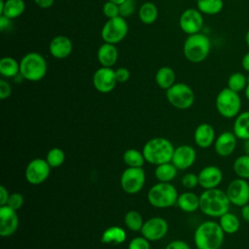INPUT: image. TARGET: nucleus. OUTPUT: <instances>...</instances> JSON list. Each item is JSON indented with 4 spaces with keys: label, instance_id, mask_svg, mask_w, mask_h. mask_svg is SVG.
<instances>
[{
    "label": "nucleus",
    "instance_id": "f257e3e1",
    "mask_svg": "<svg viewBox=\"0 0 249 249\" xmlns=\"http://www.w3.org/2000/svg\"><path fill=\"white\" fill-rule=\"evenodd\" d=\"M231 204L226 191L218 188L205 190L199 196V209L209 217L220 218L230 211Z\"/></svg>",
    "mask_w": 249,
    "mask_h": 249
},
{
    "label": "nucleus",
    "instance_id": "f03ea898",
    "mask_svg": "<svg viewBox=\"0 0 249 249\" xmlns=\"http://www.w3.org/2000/svg\"><path fill=\"white\" fill-rule=\"evenodd\" d=\"M225 232L219 223L205 221L197 226L194 233V241L197 249H220Z\"/></svg>",
    "mask_w": 249,
    "mask_h": 249
},
{
    "label": "nucleus",
    "instance_id": "7ed1b4c3",
    "mask_svg": "<svg viewBox=\"0 0 249 249\" xmlns=\"http://www.w3.org/2000/svg\"><path fill=\"white\" fill-rule=\"evenodd\" d=\"M174 149L175 148L168 139L155 137L145 143L142 153L146 161L151 164L159 165L171 161Z\"/></svg>",
    "mask_w": 249,
    "mask_h": 249
},
{
    "label": "nucleus",
    "instance_id": "20e7f679",
    "mask_svg": "<svg viewBox=\"0 0 249 249\" xmlns=\"http://www.w3.org/2000/svg\"><path fill=\"white\" fill-rule=\"evenodd\" d=\"M48 70L45 57L36 52L27 53L19 61V75L30 82H38L42 80Z\"/></svg>",
    "mask_w": 249,
    "mask_h": 249
},
{
    "label": "nucleus",
    "instance_id": "39448f33",
    "mask_svg": "<svg viewBox=\"0 0 249 249\" xmlns=\"http://www.w3.org/2000/svg\"><path fill=\"white\" fill-rule=\"evenodd\" d=\"M211 50L210 39L202 33L189 35L183 45L184 56L193 63L203 61Z\"/></svg>",
    "mask_w": 249,
    "mask_h": 249
},
{
    "label": "nucleus",
    "instance_id": "423d86ee",
    "mask_svg": "<svg viewBox=\"0 0 249 249\" xmlns=\"http://www.w3.org/2000/svg\"><path fill=\"white\" fill-rule=\"evenodd\" d=\"M178 192L169 182L155 184L148 191V201L156 208H168L177 202Z\"/></svg>",
    "mask_w": 249,
    "mask_h": 249
},
{
    "label": "nucleus",
    "instance_id": "0eeeda50",
    "mask_svg": "<svg viewBox=\"0 0 249 249\" xmlns=\"http://www.w3.org/2000/svg\"><path fill=\"white\" fill-rule=\"evenodd\" d=\"M215 105L218 113L222 117L232 119L240 113L241 98L238 92L233 91L227 87L218 92Z\"/></svg>",
    "mask_w": 249,
    "mask_h": 249
},
{
    "label": "nucleus",
    "instance_id": "6e6552de",
    "mask_svg": "<svg viewBox=\"0 0 249 249\" xmlns=\"http://www.w3.org/2000/svg\"><path fill=\"white\" fill-rule=\"evenodd\" d=\"M166 98L173 107L185 110L193 106L195 102V92L187 84L176 83L166 89Z\"/></svg>",
    "mask_w": 249,
    "mask_h": 249
},
{
    "label": "nucleus",
    "instance_id": "1a4fd4ad",
    "mask_svg": "<svg viewBox=\"0 0 249 249\" xmlns=\"http://www.w3.org/2000/svg\"><path fill=\"white\" fill-rule=\"evenodd\" d=\"M128 32V25L124 18L119 16L107 19L101 29V38L105 43L116 45L122 42Z\"/></svg>",
    "mask_w": 249,
    "mask_h": 249
},
{
    "label": "nucleus",
    "instance_id": "9d476101",
    "mask_svg": "<svg viewBox=\"0 0 249 249\" xmlns=\"http://www.w3.org/2000/svg\"><path fill=\"white\" fill-rule=\"evenodd\" d=\"M145 180V171L142 167H127L123 171L120 183L124 193L135 195L142 190Z\"/></svg>",
    "mask_w": 249,
    "mask_h": 249
},
{
    "label": "nucleus",
    "instance_id": "9b49d317",
    "mask_svg": "<svg viewBox=\"0 0 249 249\" xmlns=\"http://www.w3.org/2000/svg\"><path fill=\"white\" fill-rule=\"evenodd\" d=\"M226 194L231 204L242 207L249 203V183L246 179L237 177L228 185Z\"/></svg>",
    "mask_w": 249,
    "mask_h": 249
},
{
    "label": "nucleus",
    "instance_id": "f8f14e48",
    "mask_svg": "<svg viewBox=\"0 0 249 249\" xmlns=\"http://www.w3.org/2000/svg\"><path fill=\"white\" fill-rule=\"evenodd\" d=\"M51 166L44 159H34L25 168L26 181L31 185H39L47 180L51 172Z\"/></svg>",
    "mask_w": 249,
    "mask_h": 249
},
{
    "label": "nucleus",
    "instance_id": "ddd939ff",
    "mask_svg": "<svg viewBox=\"0 0 249 249\" xmlns=\"http://www.w3.org/2000/svg\"><path fill=\"white\" fill-rule=\"evenodd\" d=\"M179 26L188 35L199 33L203 26L202 14L197 9L190 8L185 10L180 16Z\"/></svg>",
    "mask_w": 249,
    "mask_h": 249
},
{
    "label": "nucleus",
    "instance_id": "4468645a",
    "mask_svg": "<svg viewBox=\"0 0 249 249\" xmlns=\"http://www.w3.org/2000/svg\"><path fill=\"white\" fill-rule=\"evenodd\" d=\"M118 81L116 78L115 70L111 67H103L98 68L92 77V84L95 89L101 93H108L112 91Z\"/></svg>",
    "mask_w": 249,
    "mask_h": 249
},
{
    "label": "nucleus",
    "instance_id": "2eb2a0df",
    "mask_svg": "<svg viewBox=\"0 0 249 249\" xmlns=\"http://www.w3.org/2000/svg\"><path fill=\"white\" fill-rule=\"evenodd\" d=\"M140 231L149 241H158L167 233L168 224L161 217H153L144 222Z\"/></svg>",
    "mask_w": 249,
    "mask_h": 249
},
{
    "label": "nucleus",
    "instance_id": "dca6fc26",
    "mask_svg": "<svg viewBox=\"0 0 249 249\" xmlns=\"http://www.w3.org/2000/svg\"><path fill=\"white\" fill-rule=\"evenodd\" d=\"M18 227L17 211L8 205L0 206V235L3 237L14 234Z\"/></svg>",
    "mask_w": 249,
    "mask_h": 249
},
{
    "label": "nucleus",
    "instance_id": "f3484780",
    "mask_svg": "<svg viewBox=\"0 0 249 249\" xmlns=\"http://www.w3.org/2000/svg\"><path fill=\"white\" fill-rule=\"evenodd\" d=\"M196 159V150L190 145H181L174 149L171 162L178 170H186L191 167Z\"/></svg>",
    "mask_w": 249,
    "mask_h": 249
},
{
    "label": "nucleus",
    "instance_id": "a211bd4d",
    "mask_svg": "<svg viewBox=\"0 0 249 249\" xmlns=\"http://www.w3.org/2000/svg\"><path fill=\"white\" fill-rule=\"evenodd\" d=\"M198 176V185L204 190L215 189L223 181V172L217 165H207L203 167Z\"/></svg>",
    "mask_w": 249,
    "mask_h": 249
},
{
    "label": "nucleus",
    "instance_id": "6ab92c4d",
    "mask_svg": "<svg viewBox=\"0 0 249 249\" xmlns=\"http://www.w3.org/2000/svg\"><path fill=\"white\" fill-rule=\"evenodd\" d=\"M236 143L237 137L233 132L223 131L216 137L214 142V149L216 154L220 157H229L234 152Z\"/></svg>",
    "mask_w": 249,
    "mask_h": 249
},
{
    "label": "nucleus",
    "instance_id": "aec40b11",
    "mask_svg": "<svg viewBox=\"0 0 249 249\" xmlns=\"http://www.w3.org/2000/svg\"><path fill=\"white\" fill-rule=\"evenodd\" d=\"M73 50L72 41L64 35H58L53 37L49 45V52L51 55L57 59H63L68 57Z\"/></svg>",
    "mask_w": 249,
    "mask_h": 249
},
{
    "label": "nucleus",
    "instance_id": "412c9836",
    "mask_svg": "<svg viewBox=\"0 0 249 249\" xmlns=\"http://www.w3.org/2000/svg\"><path fill=\"white\" fill-rule=\"evenodd\" d=\"M216 139L215 130L209 124L203 123L196 126L194 132V140L196 144L202 149L209 148Z\"/></svg>",
    "mask_w": 249,
    "mask_h": 249
},
{
    "label": "nucleus",
    "instance_id": "4be33fe9",
    "mask_svg": "<svg viewBox=\"0 0 249 249\" xmlns=\"http://www.w3.org/2000/svg\"><path fill=\"white\" fill-rule=\"evenodd\" d=\"M119 57V52L115 45L105 43L97 50V60L103 67H112L116 64Z\"/></svg>",
    "mask_w": 249,
    "mask_h": 249
},
{
    "label": "nucleus",
    "instance_id": "5701e85b",
    "mask_svg": "<svg viewBox=\"0 0 249 249\" xmlns=\"http://www.w3.org/2000/svg\"><path fill=\"white\" fill-rule=\"evenodd\" d=\"M25 10L23 0H0V15L14 19L20 17Z\"/></svg>",
    "mask_w": 249,
    "mask_h": 249
},
{
    "label": "nucleus",
    "instance_id": "b1692460",
    "mask_svg": "<svg viewBox=\"0 0 249 249\" xmlns=\"http://www.w3.org/2000/svg\"><path fill=\"white\" fill-rule=\"evenodd\" d=\"M232 132L237 139L247 140L249 139V111L240 112L233 121Z\"/></svg>",
    "mask_w": 249,
    "mask_h": 249
},
{
    "label": "nucleus",
    "instance_id": "393cba45",
    "mask_svg": "<svg viewBox=\"0 0 249 249\" xmlns=\"http://www.w3.org/2000/svg\"><path fill=\"white\" fill-rule=\"evenodd\" d=\"M176 204L182 211L192 213L199 208V196L193 192H185L178 196Z\"/></svg>",
    "mask_w": 249,
    "mask_h": 249
},
{
    "label": "nucleus",
    "instance_id": "a878e982",
    "mask_svg": "<svg viewBox=\"0 0 249 249\" xmlns=\"http://www.w3.org/2000/svg\"><path fill=\"white\" fill-rule=\"evenodd\" d=\"M126 238L124 230L118 226H112L107 228L101 234V242L105 244L119 245L123 243Z\"/></svg>",
    "mask_w": 249,
    "mask_h": 249
},
{
    "label": "nucleus",
    "instance_id": "bb28decb",
    "mask_svg": "<svg viewBox=\"0 0 249 249\" xmlns=\"http://www.w3.org/2000/svg\"><path fill=\"white\" fill-rule=\"evenodd\" d=\"M175 72L169 66L160 67L155 76V81L157 85L162 89H168L171 86L175 84Z\"/></svg>",
    "mask_w": 249,
    "mask_h": 249
},
{
    "label": "nucleus",
    "instance_id": "cd10ccee",
    "mask_svg": "<svg viewBox=\"0 0 249 249\" xmlns=\"http://www.w3.org/2000/svg\"><path fill=\"white\" fill-rule=\"evenodd\" d=\"M218 223L221 226L224 232L228 234H233L237 232L240 228V222L238 217L235 214L231 213L230 211L222 215L219 218Z\"/></svg>",
    "mask_w": 249,
    "mask_h": 249
},
{
    "label": "nucleus",
    "instance_id": "c85d7f7f",
    "mask_svg": "<svg viewBox=\"0 0 249 249\" xmlns=\"http://www.w3.org/2000/svg\"><path fill=\"white\" fill-rule=\"evenodd\" d=\"M177 168L171 162H165L159 165H156L155 176L160 182H170L177 175Z\"/></svg>",
    "mask_w": 249,
    "mask_h": 249
},
{
    "label": "nucleus",
    "instance_id": "c756f323",
    "mask_svg": "<svg viewBox=\"0 0 249 249\" xmlns=\"http://www.w3.org/2000/svg\"><path fill=\"white\" fill-rule=\"evenodd\" d=\"M0 74L6 78H13L19 74V62L14 57L4 56L0 59Z\"/></svg>",
    "mask_w": 249,
    "mask_h": 249
},
{
    "label": "nucleus",
    "instance_id": "7c9ffc66",
    "mask_svg": "<svg viewBox=\"0 0 249 249\" xmlns=\"http://www.w3.org/2000/svg\"><path fill=\"white\" fill-rule=\"evenodd\" d=\"M158 8L152 2H145L139 9L138 17L144 24H152L158 18Z\"/></svg>",
    "mask_w": 249,
    "mask_h": 249
},
{
    "label": "nucleus",
    "instance_id": "2f4dec72",
    "mask_svg": "<svg viewBox=\"0 0 249 249\" xmlns=\"http://www.w3.org/2000/svg\"><path fill=\"white\" fill-rule=\"evenodd\" d=\"M224 7L223 0H197L196 8L201 14L205 15H217Z\"/></svg>",
    "mask_w": 249,
    "mask_h": 249
},
{
    "label": "nucleus",
    "instance_id": "473e14b6",
    "mask_svg": "<svg viewBox=\"0 0 249 249\" xmlns=\"http://www.w3.org/2000/svg\"><path fill=\"white\" fill-rule=\"evenodd\" d=\"M123 160L128 167H142L145 158L142 152L136 149H127L123 155Z\"/></svg>",
    "mask_w": 249,
    "mask_h": 249
},
{
    "label": "nucleus",
    "instance_id": "72a5a7b5",
    "mask_svg": "<svg viewBox=\"0 0 249 249\" xmlns=\"http://www.w3.org/2000/svg\"><path fill=\"white\" fill-rule=\"evenodd\" d=\"M232 169L235 175L242 179H249V155H241L237 157L233 163Z\"/></svg>",
    "mask_w": 249,
    "mask_h": 249
},
{
    "label": "nucleus",
    "instance_id": "f704fd0d",
    "mask_svg": "<svg viewBox=\"0 0 249 249\" xmlns=\"http://www.w3.org/2000/svg\"><path fill=\"white\" fill-rule=\"evenodd\" d=\"M227 84H228V88L231 89V90L240 92L245 89L248 84V80L243 73L234 72L229 76Z\"/></svg>",
    "mask_w": 249,
    "mask_h": 249
},
{
    "label": "nucleus",
    "instance_id": "c9c22d12",
    "mask_svg": "<svg viewBox=\"0 0 249 249\" xmlns=\"http://www.w3.org/2000/svg\"><path fill=\"white\" fill-rule=\"evenodd\" d=\"M124 224L126 228L132 231H139L144 224L141 214L136 210H129L124 216Z\"/></svg>",
    "mask_w": 249,
    "mask_h": 249
},
{
    "label": "nucleus",
    "instance_id": "e433bc0d",
    "mask_svg": "<svg viewBox=\"0 0 249 249\" xmlns=\"http://www.w3.org/2000/svg\"><path fill=\"white\" fill-rule=\"evenodd\" d=\"M65 160V154L63 152V150H61L60 148H53L51 149L48 154H47V158L46 160L48 161V163L50 164L51 167H59Z\"/></svg>",
    "mask_w": 249,
    "mask_h": 249
},
{
    "label": "nucleus",
    "instance_id": "4c0bfd02",
    "mask_svg": "<svg viewBox=\"0 0 249 249\" xmlns=\"http://www.w3.org/2000/svg\"><path fill=\"white\" fill-rule=\"evenodd\" d=\"M135 8H136L135 0H124L122 4L119 5L120 16L124 18H128L133 14Z\"/></svg>",
    "mask_w": 249,
    "mask_h": 249
},
{
    "label": "nucleus",
    "instance_id": "58836bf2",
    "mask_svg": "<svg viewBox=\"0 0 249 249\" xmlns=\"http://www.w3.org/2000/svg\"><path fill=\"white\" fill-rule=\"evenodd\" d=\"M103 14L104 16L109 19V18H113L116 17L120 16V9H119V5L111 2V1H107L104 3L103 8H102Z\"/></svg>",
    "mask_w": 249,
    "mask_h": 249
},
{
    "label": "nucleus",
    "instance_id": "ea45409f",
    "mask_svg": "<svg viewBox=\"0 0 249 249\" xmlns=\"http://www.w3.org/2000/svg\"><path fill=\"white\" fill-rule=\"evenodd\" d=\"M23 196L19 193H13L10 195L8 202L6 205H8L9 207H11L14 210H18L21 208V206L23 205Z\"/></svg>",
    "mask_w": 249,
    "mask_h": 249
},
{
    "label": "nucleus",
    "instance_id": "a19ab883",
    "mask_svg": "<svg viewBox=\"0 0 249 249\" xmlns=\"http://www.w3.org/2000/svg\"><path fill=\"white\" fill-rule=\"evenodd\" d=\"M127 249H150V241L144 236H137L130 240Z\"/></svg>",
    "mask_w": 249,
    "mask_h": 249
},
{
    "label": "nucleus",
    "instance_id": "79ce46f5",
    "mask_svg": "<svg viewBox=\"0 0 249 249\" xmlns=\"http://www.w3.org/2000/svg\"><path fill=\"white\" fill-rule=\"evenodd\" d=\"M182 185L186 189H194L198 185V176L195 173H187L182 177Z\"/></svg>",
    "mask_w": 249,
    "mask_h": 249
},
{
    "label": "nucleus",
    "instance_id": "37998d69",
    "mask_svg": "<svg viewBox=\"0 0 249 249\" xmlns=\"http://www.w3.org/2000/svg\"><path fill=\"white\" fill-rule=\"evenodd\" d=\"M116 78L119 83H125L130 78V72L125 67H119L115 70Z\"/></svg>",
    "mask_w": 249,
    "mask_h": 249
},
{
    "label": "nucleus",
    "instance_id": "c03bdc74",
    "mask_svg": "<svg viewBox=\"0 0 249 249\" xmlns=\"http://www.w3.org/2000/svg\"><path fill=\"white\" fill-rule=\"evenodd\" d=\"M12 93L11 85L4 79L0 80V98L2 100L8 98Z\"/></svg>",
    "mask_w": 249,
    "mask_h": 249
},
{
    "label": "nucleus",
    "instance_id": "a18cd8bd",
    "mask_svg": "<svg viewBox=\"0 0 249 249\" xmlns=\"http://www.w3.org/2000/svg\"><path fill=\"white\" fill-rule=\"evenodd\" d=\"M164 249H191L189 244L187 242H185L184 240H173L171 242H169Z\"/></svg>",
    "mask_w": 249,
    "mask_h": 249
},
{
    "label": "nucleus",
    "instance_id": "49530a36",
    "mask_svg": "<svg viewBox=\"0 0 249 249\" xmlns=\"http://www.w3.org/2000/svg\"><path fill=\"white\" fill-rule=\"evenodd\" d=\"M9 196H10V194L8 190L4 186H1L0 187V206L7 204Z\"/></svg>",
    "mask_w": 249,
    "mask_h": 249
},
{
    "label": "nucleus",
    "instance_id": "de8ad7c7",
    "mask_svg": "<svg viewBox=\"0 0 249 249\" xmlns=\"http://www.w3.org/2000/svg\"><path fill=\"white\" fill-rule=\"evenodd\" d=\"M12 24V19L6 18L3 15H0V30L3 32L6 29H9Z\"/></svg>",
    "mask_w": 249,
    "mask_h": 249
},
{
    "label": "nucleus",
    "instance_id": "09e8293b",
    "mask_svg": "<svg viewBox=\"0 0 249 249\" xmlns=\"http://www.w3.org/2000/svg\"><path fill=\"white\" fill-rule=\"evenodd\" d=\"M34 2L41 9H49L53 5L54 0H34Z\"/></svg>",
    "mask_w": 249,
    "mask_h": 249
},
{
    "label": "nucleus",
    "instance_id": "8fccbe9b",
    "mask_svg": "<svg viewBox=\"0 0 249 249\" xmlns=\"http://www.w3.org/2000/svg\"><path fill=\"white\" fill-rule=\"evenodd\" d=\"M240 214H241V217L242 219L249 224V203L243 205L241 207V210H240Z\"/></svg>",
    "mask_w": 249,
    "mask_h": 249
},
{
    "label": "nucleus",
    "instance_id": "3c124183",
    "mask_svg": "<svg viewBox=\"0 0 249 249\" xmlns=\"http://www.w3.org/2000/svg\"><path fill=\"white\" fill-rule=\"evenodd\" d=\"M241 66L246 72H249V52L243 55L241 59Z\"/></svg>",
    "mask_w": 249,
    "mask_h": 249
},
{
    "label": "nucleus",
    "instance_id": "603ef678",
    "mask_svg": "<svg viewBox=\"0 0 249 249\" xmlns=\"http://www.w3.org/2000/svg\"><path fill=\"white\" fill-rule=\"evenodd\" d=\"M243 150H244V153L246 155H249V139L247 140H244V144H243Z\"/></svg>",
    "mask_w": 249,
    "mask_h": 249
},
{
    "label": "nucleus",
    "instance_id": "864d4df0",
    "mask_svg": "<svg viewBox=\"0 0 249 249\" xmlns=\"http://www.w3.org/2000/svg\"><path fill=\"white\" fill-rule=\"evenodd\" d=\"M244 92H245V97L247 98V100L249 101V81H248V84L244 89Z\"/></svg>",
    "mask_w": 249,
    "mask_h": 249
},
{
    "label": "nucleus",
    "instance_id": "5fc2aeb1",
    "mask_svg": "<svg viewBox=\"0 0 249 249\" xmlns=\"http://www.w3.org/2000/svg\"><path fill=\"white\" fill-rule=\"evenodd\" d=\"M245 43H246L247 47L249 48V29L247 30V32H246V34H245Z\"/></svg>",
    "mask_w": 249,
    "mask_h": 249
},
{
    "label": "nucleus",
    "instance_id": "6e6d98bb",
    "mask_svg": "<svg viewBox=\"0 0 249 249\" xmlns=\"http://www.w3.org/2000/svg\"><path fill=\"white\" fill-rule=\"evenodd\" d=\"M108 1H111V2H114V3L118 4V5H120V4H122L124 0H108Z\"/></svg>",
    "mask_w": 249,
    "mask_h": 249
}]
</instances>
